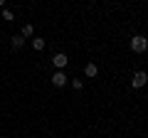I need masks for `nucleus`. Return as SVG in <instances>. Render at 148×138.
<instances>
[{"label":"nucleus","instance_id":"10","mask_svg":"<svg viewBox=\"0 0 148 138\" xmlns=\"http://www.w3.org/2000/svg\"><path fill=\"white\" fill-rule=\"evenodd\" d=\"M72 86H74L77 91H82V86H84V81H82V79H74V81H72Z\"/></svg>","mask_w":148,"mask_h":138},{"label":"nucleus","instance_id":"5","mask_svg":"<svg viewBox=\"0 0 148 138\" xmlns=\"http://www.w3.org/2000/svg\"><path fill=\"white\" fill-rule=\"evenodd\" d=\"M10 44H12V49H22V44H25V37H22V35H15V37L10 40Z\"/></svg>","mask_w":148,"mask_h":138},{"label":"nucleus","instance_id":"2","mask_svg":"<svg viewBox=\"0 0 148 138\" xmlns=\"http://www.w3.org/2000/svg\"><path fill=\"white\" fill-rule=\"evenodd\" d=\"M146 81H148V74H146V72H136L133 79H131V86H133V89H141V86H146Z\"/></svg>","mask_w":148,"mask_h":138},{"label":"nucleus","instance_id":"4","mask_svg":"<svg viewBox=\"0 0 148 138\" xmlns=\"http://www.w3.org/2000/svg\"><path fill=\"white\" fill-rule=\"evenodd\" d=\"M52 84H54V86H64V84H67V77H64V72H62V69L52 74Z\"/></svg>","mask_w":148,"mask_h":138},{"label":"nucleus","instance_id":"8","mask_svg":"<svg viewBox=\"0 0 148 138\" xmlns=\"http://www.w3.org/2000/svg\"><path fill=\"white\" fill-rule=\"evenodd\" d=\"M32 47H35L37 52H42V49H45V40L42 37H35V40H32Z\"/></svg>","mask_w":148,"mask_h":138},{"label":"nucleus","instance_id":"6","mask_svg":"<svg viewBox=\"0 0 148 138\" xmlns=\"http://www.w3.org/2000/svg\"><path fill=\"white\" fill-rule=\"evenodd\" d=\"M84 74L89 77V79H91V77H96V74H99V69H96V64H86V69H84Z\"/></svg>","mask_w":148,"mask_h":138},{"label":"nucleus","instance_id":"7","mask_svg":"<svg viewBox=\"0 0 148 138\" xmlns=\"http://www.w3.org/2000/svg\"><path fill=\"white\" fill-rule=\"evenodd\" d=\"M20 35H22V37H32V35H35V27H32L30 22H27V25L22 27V32H20Z\"/></svg>","mask_w":148,"mask_h":138},{"label":"nucleus","instance_id":"11","mask_svg":"<svg viewBox=\"0 0 148 138\" xmlns=\"http://www.w3.org/2000/svg\"><path fill=\"white\" fill-rule=\"evenodd\" d=\"M0 8H5V0H0Z\"/></svg>","mask_w":148,"mask_h":138},{"label":"nucleus","instance_id":"9","mask_svg":"<svg viewBox=\"0 0 148 138\" xmlns=\"http://www.w3.org/2000/svg\"><path fill=\"white\" fill-rule=\"evenodd\" d=\"M3 20H15V15H12V10H8V8H3Z\"/></svg>","mask_w":148,"mask_h":138},{"label":"nucleus","instance_id":"1","mask_svg":"<svg viewBox=\"0 0 148 138\" xmlns=\"http://www.w3.org/2000/svg\"><path fill=\"white\" fill-rule=\"evenodd\" d=\"M131 49L136 54H143L148 49V40L143 37V35H136V37H131Z\"/></svg>","mask_w":148,"mask_h":138},{"label":"nucleus","instance_id":"3","mask_svg":"<svg viewBox=\"0 0 148 138\" xmlns=\"http://www.w3.org/2000/svg\"><path fill=\"white\" fill-rule=\"evenodd\" d=\"M67 62H69V59H67V54H62V52L52 57V64H54L57 69H64V67H67Z\"/></svg>","mask_w":148,"mask_h":138}]
</instances>
